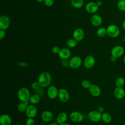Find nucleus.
Returning <instances> with one entry per match:
<instances>
[{"label": "nucleus", "instance_id": "obj_1", "mask_svg": "<svg viewBox=\"0 0 125 125\" xmlns=\"http://www.w3.org/2000/svg\"><path fill=\"white\" fill-rule=\"evenodd\" d=\"M52 81V77L50 74L47 71H42L39 75L38 82L40 86L46 87L48 86Z\"/></svg>", "mask_w": 125, "mask_h": 125}, {"label": "nucleus", "instance_id": "obj_2", "mask_svg": "<svg viewBox=\"0 0 125 125\" xmlns=\"http://www.w3.org/2000/svg\"><path fill=\"white\" fill-rule=\"evenodd\" d=\"M30 96L29 90L24 87L21 88L17 93L18 98L21 102H29Z\"/></svg>", "mask_w": 125, "mask_h": 125}, {"label": "nucleus", "instance_id": "obj_3", "mask_svg": "<svg viewBox=\"0 0 125 125\" xmlns=\"http://www.w3.org/2000/svg\"><path fill=\"white\" fill-rule=\"evenodd\" d=\"M107 34L111 38L117 37L120 33L119 28L115 24H110L106 28Z\"/></svg>", "mask_w": 125, "mask_h": 125}, {"label": "nucleus", "instance_id": "obj_4", "mask_svg": "<svg viewBox=\"0 0 125 125\" xmlns=\"http://www.w3.org/2000/svg\"><path fill=\"white\" fill-rule=\"evenodd\" d=\"M102 114L98 110L91 111L88 114V118L92 122H98L102 120Z\"/></svg>", "mask_w": 125, "mask_h": 125}, {"label": "nucleus", "instance_id": "obj_5", "mask_svg": "<svg viewBox=\"0 0 125 125\" xmlns=\"http://www.w3.org/2000/svg\"><path fill=\"white\" fill-rule=\"evenodd\" d=\"M10 18L6 15H2L0 17V29L6 30L10 24Z\"/></svg>", "mask_w": 125, "mask_h": 125}, {"label": "nucleus", "instance_id": "obj_6", "mask_svg": "<svg viewBox=\"0 0 125 125\" xmlns=\"http://www.w3.org/2000/svg\"><path fill=\"white\" fill-rule=\"evenodd\" d=\"M82 61L79 56H74L69 61V66L72 69L78 68L82 64Z\"/></svg>", "mask_w": 125, "mask_h": 125}, {"label": "nucleus", "instance_id": "obj_7", "mask_svg": "<svg viewBox=\"0 0 125 125\" xmlns=\"http://www.w3.org/2000/svg\"><path fill=\"white\" fill-rule=\"evenodd\" d=\"M124 53V48L120 45L114 46L111 51V54L112 57L118 58L122 56Z\"/></svg>", "mask_w": 125, "mask_h": 125}, {"label": "nucleus", "instance_id": "obj_8", "mask_svg": "<svg viewBox=\"0 0 125 125\" xmlns=\"http://www.w3.org/2000/svg\"><path fill=\"white\" fill-rule=\"evenodd\" d=\"M70 120L74 123H78L81 122L83 119V114L77 111H72L70 114Z\"/></svg>", "mask_w": 125, "mask_h": 125}, {"label": "nucleus", "instance_id": "obj_9", "mask_svg": "<svg viewBox=\"0 0 125 125\" xmlns=\"http://www.w3.org/2000/svg\"><path fill=\"white\" fill-rule=\"evenodd\" d=\"M58 97L61 102L65 103L69 100L70 96L67 90L64 88H61L59 90Z\"/></svg>", "mask_w": 125, "mask_h": 125}, {"label": "nucleus", "instance_id": "obj_10", "mask_svg": "<svg viewBox=\"0 0 125 125\" xmlns=\"http://www.w3.org/2000/svg\"><path fill=\"white\" fill-rule=\"evenodd\" d=\"M58 92L59 90L56 86L51 85L47 89V95L50 99H54L58 97Z\"/></svg>", "mask_w": 125, "mask_h": 125}, {"label": "nucleus", "instance_id": "obj_11", "mask_svg": "<svg viewBox=\"0 0 125 125\" xmlns=\"http://www.w3.org/2000/svg\"><path fill=\"white\" fill-rule=\"evenodd\" d=\"M25 112L28 118H33L37 114V109L34 104L29 105Z\"/></svg>", "mask_w": 125, "mask_h": 125}, {"label": "nucleus", "instance_id": "obj_12", "mask_svg": "<svg viewBox=\"0 0 125 125\" xmlns=\"http://www.w3.org/2000/svg\"><path fill=\"white\" fill-rule=\"evenodd\" d=\"M90 94L93 97H99L101 93V90L99 86L95 84H91L88 89Z\"/></svg>", "mask_w": 125, "mask_h": 125}, {"label": "nucleus", "instance_id": "obj_13", "mask_svg": "<svg viewBox=\"0 0 125 125\" xmlns=\"http://www.w3.org/2000/svg\"><path fill=\"white\" fill-rule=\"evenodd\" d=\"M95 63V59L92 55H88L86 57L83 61V65L86 68H92Z\"/></svg>", "mask_w": 125, "mask_h": 125}, {"label": "nucleus", "instance_id": "obj_14", "mask_svg": "<svg viewBox=\"0 0 125 125\" xmlns=\"http://www.w3.org/2000/svg\"><path fill=\"white\" fill-rule=\"evenodd\" d=\"M84 35L83 30L80 28L76 29L73 33V38L77 42H80L83 40Z\"/></svg>", "mask_w": 125, "mask_h": 125}, {"label": "nucleus", "instance_id": "obj_15", "mask_svg": "<svg viewBox=\"0 0 125 125\" xmlns=\"http://www.w3.org/2000/svg\"><path fill=\"white\" fill-rule=\"evenodd\" d=\"M98 5L94 2H89L85 5V9L89 13H94L98 10Z\"/></svg>", "mask_w": 125, "mask_h": 125}, {"label": "nucleus", "instance_id": "obj_16", "mask_svg": "<svg viewBox=\"0 0 125 125\" xmlns=\"http://www.w3.org/2000/svg\"><path fill=\"white\" fill-rule=\"evenodd\" d=\"M58 56L62 60L68 59L71 56V51L66 48H62L58 53Z\"/></svg>", "mask_w": 125, "mask_h": 125}, {"label": "nucleus", "instance_id": "obj_17", "mask_svg": "<svg viewBox=\"0 0 125 125\" xmlns=\"http://www.w3.org/2000/svg\"><path fill=\"white\" fill-rule=\"evenodd\" d=\"M53 118V113L49 110H45L41 114L42 120L45 122H50Z\"/></svg>", "mask_w": 125, "mask_h": 125}, {"label": "nucleus", "instance_id": "obj_18", "mask_svg": "<svg viewBox=\"0 0 125 125\" xmlns=\"http://www.w3.org/2000/svg\"><path fill=\"white\" fill-rule=\"evenodd\" d=\"M114 95L117 99H122L125 96V91L122 87H117L114 90Z\"/></svg>", "mask_w": 125, "mask_h": 125}, {"label": "nucleus", "instance_id": "obj_19", "mask_svg": "<svg viewBox=\"0 0 125 125\" xmlns=\"http://www.w3.org/2000/svg\"><path fill=\"white\" fill-rule=\"evenodd\" d=\"M90 21L92 24L95 26H99L101 25L103 22L102 17L98 14L92 15L91 17Z\"/></svg>", "mask_w": 125, "mask_h": 125}, {"label": "nucleus", "instance_id": "obj_20", "mask_svg": "<svg viewBox=\"0 0 125 125\" xmlns=\"http://www.w3.org/2000/svg\"><path fill=\"white\" fill-rule=\"evenodd\" d=\"M0 124L1 125H11L12 124L11 117L7 114L1 115L0 117Z\"/></svg>", "mask_w": 125, "mask_h": 125}, {"label": "nucleus", "instance_id": "obj_21", "mask_svg": "<svg viewBox=\"0 0 125 125\" xmlns=\"http://www.w3.org/2000/svg\"><path fill=\"white\" fill-rule=\"evenodd\" d=\"M67 119V115L65 112H62L60 113L57 117L56 122L58 124H61L65 123Z\"/></svg>", "mask_w": 125, "mask_h": 125}, {"label": "nucleus", "instance_id": "obj_22", "mask_svg": "<svg viewBox=\"0 0 125 125\" xmlns=\"http://www.w3.org/2000/svg\"><path fill=\"white\" fill-rule=\"evenodd\" d=\"M29 102H21L17 105V109L20 112H25L28 105Z\"/></svg>", "mask_w": 125, "mask_h": 125}, {"label": "nucleus", "instance_id": "obj_23", "mask_svg": "<svg viewBox=\"0 0 125 125\" xmlns=\"http://www.w3.org/2000/svg\"><path fill=\"white\" fill-rule=\"evenodd\" d=\"M40 101V97L35 93L30 96L29 102L31 104L34 105L38 104Z\"/></svg>", "mask_w": 125, "mask_h": 125}, {"label": "nucleus", "instance_id": "obj_24", "mask_svg": "<svg viewBox=\"0 0 125 125\" xmlns=\"http://www.w3.org/2000/svg\"><path fill=\"white\" fill-rule=\"evenodd\" d=\"M72 5L75 8H80L83 5V0H71Z\"/></svg>", "mask_w": 125, "mask_h": 125}, {"label": "nucleus", "instance_id": "obj_25", "mask_svg": "<svg viewBox=\"0 0 125 125\" xmlns=\"http://www.w3.org/2000/svg\"><path fill=\"white\" fill-rule=\"evenodd\" d=\"M111 115L107 113V112H104L102 114V120L105 123L108 124L111 121Z\"/></svg>", "mask_w": 125, "mask_h": 125}, {"label": "nucleus", "instance_id": "obj_26", "mask_svg": "<svg viewBox=\"0 0 125 125\" xmlns=\"http://www.w3.org/2000/svg\"><path fill=\"white\" fill-rule=\"evenodd\" d=\"M78 42L74 39H70L66 42V45L70 48H73L77 45Z\"/></svg>", "mask_w": 125, "mask_h": 125}, {"label": "nucleus", "instance_id": "obj_27", "mask_svg": "<svg viewBox=\"0 0 125 125\" xmlns=\"http://www.w3.org/2000/svg\"><path fill=\"white\" fill-rule=\"evenodd\" d=\"M107 34L106 29L104 27H100L97 30V35L100 37H103Z\"/></svg>", "mask_w": 125, "mask_h": 125}, {"label": "nucleus", "instance_id": "obj_28", "mask_svg": "<svg viewBox=\"0 0 125 125\" xmlns=\"http://www.w3.org/2000/svg\"><path fill=\"white\" fill-rule=\"evenodd\" d=\"M125 83V80L124 78L119 77L117 78L115 81V84L117 87H122Z\"/></svg>", "mask_w": 125, "mask_h": 125}, {"label": "nucleus", "instance_id": "obj_29", "mask_svg": "<svg viewBox=\"0 0 125 125\" xmlns=\"http://www.w3.org/2000/svg\"><path fill=\"white\" fill-rule=\"evenodd\" d=\"M117 6L120 10L125 12V0H120L118 1Z\"/></svg>", "mask_w": 125, "mask_h": 125}, {"label": "nucleus", "instance_id": "obj_30", "mask_svg": "<svg viewBox=\"0 0 125 125\" xmlns=\"http://www.w3.org/2000/svg\"><path fill=\"white\" fill-rule=\"evenodd\" d=\"M81 85L83 88L85 89H88L91 85L90 82L88 80H83L81 83Z\"/></svg>", "mask_w": 125, "mask_h": 125}, {"label": "nucleus", "instance_id": "obj_31", "mask_svg": "<svg viewBox=\"0 0 125 125\" xmlns=\"http://www.w3.org/2000/svg\"><path fill=\"white\" fill-rule=\"evenodd\" d=\"M36 94H37L38 95H39L40 97H42L44 96V90L43 89V87L40 86L39 88H38L36 90Z\"/></svg>", "mask_w": 125, "mask_h": 125}, {"label": "nucleus", "instance_id": "obj_32", "mask_svg": "<svg viewBox=\"0 0 125 125\" xmlns=\"http://www.w3.org/2000/svg\"><path fill=\"white\" fill-rule=\"evenodd\" d=\"M26 125H35V121L33 118H28V119L26 120L25 122Z\"/></svg>", "mask_w": 125, "mask_h": 125}, {"label": "nucleus", "instance_id": "obj_33", "mask_svg": "<svg viewBox=\"0 0 125 125\" xmlns=\"http://www.w3.org/2000/svg\"><path fill=\"white\" fill-rule=\"evenodd\" d=\"M31 88L34 89V90H36L38 88H39L40 87V85L39 84V83H38V82H33L32 84H31Z\"/></svg>", "mask_w": 125, "mask_h": 125}, {"label": "nucleus", "instance_id": "obj_34", "mask_svg": "<svg viewBox=\"0 0 125 125\" xmlns=\"http://www.w3.org/2000/svg\"><path fill=\"white\" fill-rule=\"evenodd\" d=\"M54 0H44V3L45 5L48 7L52 6L54 4Z\"/></svg>", "mask_w": 125, "mask_h": 125}, {"label": "nucleus", "instance_id": "obj_35", "mask_svg": "<svg viewBox=\"0 0 125 125\" xmlns=\"http://www.w3.org/2000/svg\"><path fill=\"white\" fill-rule=\"evenodd\" d=\"M60 51V49L58 46H54L52 48V52L53 54H58Z\"/></svg>", "mask_w": 125, "mask_h": 125}, {"label": "nucleus", "instance_id": "obj_36", "mask_svg": "<svg viewBox=\"0 0 125 125\" xmlns=\"http://www.w3.org/2000/svg\"><path fill=\"white\" fill-rule=\"evenodd\" d=\"M61 63H62V64L64 67H67L69 66V61H68L67 59L62 60Z\"/></svg>", "mask_w": 125, "mask_h": 125}, {"label": "nucleus", "instance_id": "obj_37", "mask_svg": "<svg viewBox=\"0 0 125 125\" xmlns=\"http://www.w3.org/2000/svg\"><path fill=\"white\" fill-rule=\"evenodd\" d=\"M6 35V32L4 30L0 29V39L2 40Z\"/></svg>", "mask_w": 125, "mask_h": 125}, {"label": "nucleus", "instance_id": "obj_38", "mask_svg": "<svg viewBox=\"0 0 125 125\" xmlns=\"http://www.w3.org/2000/svg\"><path fill=\"white\" fill-rule=\"evenodd\" d=\"M104 107H103V106H99V107H98L97 110H98L99 112H101V113H102V112L104 111Z\"/></svg>", "mask_w": 125, "mask_h": 125}, {"label": "nucleus", "instance_id": "obj_39", "mask_svg": "<svg viewBox=\"0 0 125 125\" xmlns=\"http://www.w3.org/2000/svg\"><path fill=\"white\" fill-rule=\"evenodd\" d=\"M122 27L123 28V29H124L125 30V20L123 21V22L122 23Z\"/></svg>", "mask_w": 125, "mask_h": 125}, {"label": "nucleus", "instance_id": "obj_40", "mask_svg": "<svg viewBox=\"0 0 125 125\" xmlns=\"http://www.w3.org/2000/svg\"><path fill=\"white\" fill-rule=\"evenodd\" d=\"M116 59L117 58H115V57H111V61H112V62H115V61H116Z\"/></svg>", "mask_w": 125, "mask_h": 125}, {"label": "nucleus", "instance_id": "obj_41", "mask_svg": "<svg viewBox=\"0 0 125 125\" xmlns=\"http://www.w3.org/2000/svg\"><path fill=\"white\" fill-rule=\"evenodd\" d=\"M97 5H98V6H101V5H102V2H101V1H98L97 2Z\"/></svg>", "mask_w": 125, "mask_h": 125}, {"label": "nucleus", "instance_id": "obj_42", "mask_svg": "<svg viewBox=\"0 0 125 125\" xmlns=\"http://www.w3.org/2000/svg\"><path fill=\"white\" fill-rule=\"evenodd\" d=\"M59 125H70L68 123H62L61 124H59Z\"/></svg>", "mask_w": 125, "mask_h": 125}, {"label": "nucleus", "instance_id": "obj_43", "mask_svg": "<svg viewBox=\"0 0 125 125\" xmlns=\"http://www.w3.org/2000/svg\"><path fill=\"white\" fill-rule=\"evenodd\" d=\"M38 2H42V1H44V0H36Z\"/></svg>", "mask_w": 125, "mask_h": 125}, {"label": "nucleus", "instance_id": "obj_44", "mask_svg": "<svg viewBox=\"0 0 125 125\" xmlns=\"http://www.w3.org/2000/svg\"><path fill=\"white\" fill-rule=\"evenodd\" d=\"M48 125H57V124L56 123H51V124H50Z\"/></svg>", "mask_w": 125, "mask_h": 125}, {"label": "nucleus", "instance_id": "obj_45", "mask_svg": "<svg viewBox=\"0 0 125 125\" xmlns=\"http://www.w3.org/2000/svg\"><path fill=\"white\" fill-rule=\"evenodd\" d=\"M124 62L125 63V55L124 56Z\"/></svg>", "mask_w": 125, "mask_h": 125}, {"label": "nucleus", "instance_id": "obj_46", "mask_svg": "<svg viewBox=\"0 0 125 125\" xmlns=\"http://www.w3.org/2000/svg\"><path fill=\"white\" fill-rule=\"evenodd\" d=\"M124 42H125V36L124 38Z\"/></svg>", "mask_w": 125, "mask_h": 125}, {"label": "nucleus", "instance_id": "obj_47", "mask_svg": "<svg viewBox=\"0 0 125 125\" xmlns=\"http://www.w3.org/2000/svg\"><path fill=\"white\" fill-rule=\"evenodd\" d=\"M21 125V124H15V125Z\"/></svg>", "mask_w": 125, "mask_h": 125}, {"label": "nucleus", "instance_id": "obj_48", "mask_svg": "<svg viewBox=\"0 0 125 125\" xmlns=\"http://www.w3.org/2000/svg\"><path fill=\"white\" fill-rule=\"evenodd\" d=\"M67 0V1H69V0Z\"/></svg>", "mask_w": 125, "mask_h": 125}]
</instances>
